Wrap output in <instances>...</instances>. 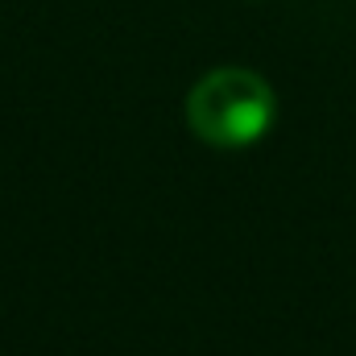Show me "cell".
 <instances>
[{
    "instance_id": "1",
    "label": "cell",
    "mask_w": 356,
    "mask_h": 356,
    "mask_svg": "<svg viewBox=\"0 0 356 356\" xmlns=\"http://www.w3.org/2000/svg\"><path fill=\"white\" fill-rule=\"evenodd\" d=\"M273 116H277L273 88L257 71H245V67L207 71L186 95L191 133L216 149H241L261 141Z\"/></svg>"
}]
</instances>
